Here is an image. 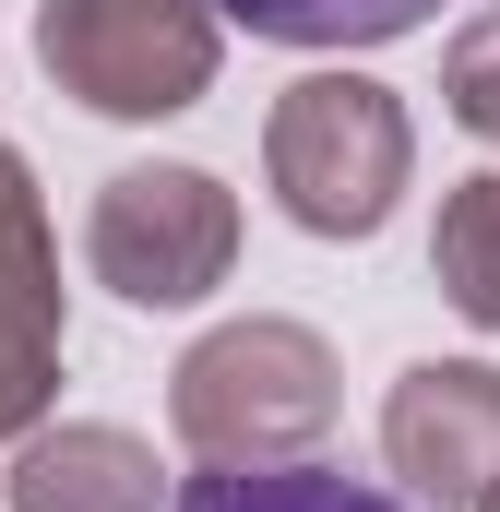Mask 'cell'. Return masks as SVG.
Returning <instances> with one entry per match:
<instances>
[{"mask_svg": "<svg viewBox=\"0 0 500 512\" xmlns=\"http://www.w3.org/2000/svg\"><path fill=\"white\" fill-rule=\"evenodd\" d=\"M381 465L417 512H477L500 489V370L489 358H417L381 405Z\"/></svg>", "mask_w": 500, "mask_h": 512, "instance_id": "cell-5", "label": "cell"}, {"mask_svg": "<svg viewBox=\"0 0 500 512\" xmlns=\"http://www.w3.org/2000/svg\"><path fill=\"white\" fill-rule=\"evenodd\" d=\"M36 60L96 120H179L215 96L227 12L215 0H36Z\"/></svg>", "mask_w": 500, "mask_h": 512, "instance_id": "cell-3", "label": "cell"}, {"mask_svg": "<svg viewBox=\"0 0 500 512\" xmlns=\"http://www.w3.org/2000/svg\"><path fill=\"white\" fill-rule=\"evenodd\" d=\"M441 108L477 131V143H500V0L453 36V48H441Z\"/></svg>", "mask_w": 500, "mask_h": 512, "instance_id": "cell-11", "label": "cell"}, {"mask_svg": "<svg viewBox=\"0 0 500 512\" xmlns=\"http://www.w3.org/2000/svg\"><path fill=\"white\" fill-rule=\"evenodd\" d=\"M429 274H441V298H453L477 334H500V167H477V179H453V191H441Z\"/></svg>", "mask_w": 500, "mask_h": 512, "instance_id": "cell-9", "label": "cell"}, {"mask_svg": "<svg viewBox=\"0 0 500 512\" xmlns=\"http://www.w3.org/2000/svg\"><path fill=\"white\" fill-rule=\"evenodd\" d=\"M346 405V370L310 322H215L179 370H167V429L191 465H298Z\"/></svg>", "mask_w": 500, "mask_h": 512, "instance_id": "cell-1", "label": "cell"}, {"mask_svg": "<svg viewBox=\"0 0 500 512\" xmlns=\"http://www.w3.org/2000/svg\"><path fill=\"white\" fill-rule=\"evenodd\" d=\"M215 12L274 48H393V36L441 24V0H215Z\"/></svg>", "mask_w": 500, "mask_h": 512, "instance_id": "cell-10", "label": "cell"}, {"mask_svg": "<svg viewBox=\"0 0 500 512\" xmlns=\"http://www.w3.org/2000/svg\"><path fill=\"white\" fill-rule=\"evenodd\" d=\"M48 393H60V239L36 167L0 143V453L48 429Z\"/></svg>", "mask_w": 500, "mask_h": 512, "instance_id": "cell-6", "label": "cell"}, {"mask_svg": "<svg viewBox=\"0 0 500 512\" xmlns=\"http://www.w3.org/2000/svg\"><path fill=\"white\" fill-rule=\"evenodd\" d=\"M167 512H417L405 489L334 477V465H191Z\"/></svg>", "mask_w": 500, "mask_h": 512, "instance_id": "cell-8", "label": "cell"}, {"mask_svg": "<svg viewBox=\"0 0 500 512\" xmlns=\"http://www.w3.org/2000/svg\"><path fill=\"white\" fill-rule=\"evenodd\" d=\"M0 501L12 512H167L179 489L155 477V441H131L108 417H48V429L12 441Z\"/></svg>", "mask_w": 500, "mask_h": 512, "instance_id": "cell-7", "label": "cell"}, {"mask_svg": "<svg viewBox=\"0 0 500 512\" xmlns=\"http://www.w3.org/2000/svg\"><path fill=\"white\" fill-rule=\"evenodd\" d=\"M84 262L131 310H191L239 262V191L215 167H108L84 215Z\"/></svg>", "mask_w": 500, "mask_h": 512, "instance_id": "cell-4", "label": "cell"}, {"mask_svg": "<svg viewBox=\"0 0 500 512\" xmlns=\"http://www.w3.org/2000/svg\"><path fill=\"white\" fill-rule=\"evenodd\" d=\"M262 179L310 239H381V215L417 179V120L370 72H298L262 120Z\"/></svg>", "mask_w": 500, "mask_h": 512, "instance_id": "cell-2", "label": "cell"}, {"mask_svg": "<svg viewBox=\"0 0 500 512\" xmlns=\"http://www.w3.org/2000/svg\"><path fill=\"white\" fill-rule=\"evenodd\" d=\"M477 512H500V489H489V501H477Z\"/></svg>", "mask_w": 500, "mask_h": 512, "instance_id": "cell-12", "label": "cell"}]
</instances>
